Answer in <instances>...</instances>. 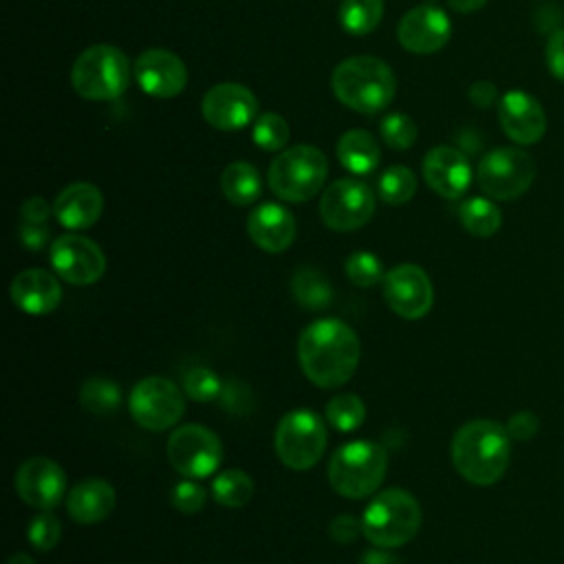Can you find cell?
<instances>
[{"label":"cell","instance_id":"1","mask_svg":"<svg viewBox=\"0 0 564 564\" xmlns=\"http://www.w3.org/2000/svg\"><path fill=\"white\" fill-rule=\"evenodd\" d=\"M359 337L337 317L311 322L297 339V359L306 379L319 388H339L357 370Z\"/></svg>","mask_w":564,"mask_h":564},{"label":"cell","instance_id":"2","mask_svg":"<svg viewBox=\"0 0 564 564\" xmlns=\"http://www.w3.org/2000/svg\"><path fill=\"white\" fill-rule=\"evenodd\" d=\"M509 458L511 436L496 421H469L452 438V463L471 485L487 487L498 482L507 471Z\"/></svg>","mask_w":564,"mask_h":564},{"label":"cell","instance_id":"3","mask_svg":"<svg viewBox=\"0 0 564 564\" xmlns=\"http://www.w3.org/2000/svg\"><path fill=\"white\" fill-rule=\"evenodd\" d=\"M330 88L346 108L361 115H375L392 101L397 79L383 59L372 55H355L335 66Z\"/></svg>","mask_w":564,"mask_h":564},{"label":"cell","instance_id":"4","mask_svg":"<svg viewBox=\"0 0 564 564\" xmlns=\"http://www.w3.org/2000/svg\"><path fill=\"white\" fill-rule=\"evenodd\" d=\"M423 513L416 498L403 489H386L377 494L364 509V535L379 549H397L408 544L419 527Z\"/></svg>","mask_w":564,"mask_h":564},{"label":"cell","instance_id":"5","mask_svg":"<svg viewBox=\"0 0 564 564\" xmlns=\"http://www.w3.org/2000/svg\"><path fill=\"white\" fill-rule=\"evenodd\" d=\"M388 452L375 441H352L341 445L328 463V482L344 498H366L383 482Z\"/></svg>","mask_w":564,"mask_h":564},{"label":"cell","instance_id":"6","mask_svg":"<svg viewBox=\"0 0 564 564\" xmlns=\"http://www.w3.org/2000/svg\"><path fill=\"white\" fill-rule=\"evenodd\" d=\"M328 161L322 150L308 143H297L282 150L269 165V187L286 203L311 200L324 185Z\"/></svg>","mask_w":564,"mask_h":564},{"label":"cell","instance_id":"7","mask_svg":"<svg viewBox=\"0 0 564 564\" xmlns=\"http://www.w3.org/2000/svg\"><path fill=\"white\" fill-rule=\"evenodd\" d=\"M130 82V64L121 48L110 44L88 46L70 68V84L77 95L93 101L117 99Z\"/></svg>","mask_w":564,"mask_h":564},{"label":"cell","instance_id":"8","mask_svg":"<svg viewBox=\"0 0 564 564\" xmlns=\"http://www.w3.org/2000/svg\"><path fill=\"white\" fill-rule=\"evenodd\" d=\"M326 427L324 421L306 408L286 412L275 427V454L278 458L295 471L311 469L326 449Z\"/></svg>","mask_w":564,"mask_h":564},{"label":"cell","instance_id":"9","mask_svg":"<svg viewBox=\"0 0 564 564\" xmlns=\"http://www.w3.org/2000/svg\"><path fill=\"white\" fill-rule=\"evenodd\" d=\"M535 178V163L520 148H498L485 154L476 170L478 187L494 200L522 196Z\"/></svg>","mask_w":564,"mask_h":564},{"label":"cell","instance_id":"10","mask_svg":"<svg viewBox=\"0 0 564 564\" xmlns=\"http://www.w3.org/2000/svg\"><path fill=\"white\" fill-rule=\"evenodd\" d=\"M167 458L181 476L207 478L223 463V443L209 427L187 423L170 434Z\"/></svg>","mask_w":564,"mask_h":564},{"label":"cell","instance_id":"11","mask_svg":"<svg viewBox=\"0 0 564 564\" xmlns=\"http://www.w3.org/2000/svg\"><path fill=\"white\" fill-rule=\"evenodd\" d=\"M128 410L143 430L163 432L183 416L185 399L174 381L165 377H145L130 390Z\"/></svg>","mask_w":564,"mask_h":564},{"label":"cell","instance_id":"12","mask_svg":"<svg viewBox=\"0 0 564 564\" xmlns=\"http://www.w3.org/2000/svg\"><path fill=\"white\" fill-rule=\"evenodd\" d=\"M375 214V194L359 178H337L319 198V216L328 229L355 231Z\"/></svg>","mask_w":564,"mask_h":564},{"label":"cell","instance_id":"13","mask_svg":"<svg viewBox=\"0 0 564 564\" xmlns=\"http://www.w3.org/2000/svg\"><path fill=\"white\" fill-rule=\"evenodd\" d=\"M51 264L55 273L75 286L97 282L106 271V256L97 242L79 234H66L51 245Z\"/></svg>","mask_w":564,"mask_h":564},{"label":"cell","instance_id":"14","mask_svg":"<svg viewBox=\"0 0 564 564\" xmlns=\"http://www.w3.org/2000/svg\"><path fill=\"white\" fill-rule=\"evenodd\" d=\"M383 300L399 317L419 319L432 308L434 289L421 267L399 264L383 278Z\"/></svg>","mask_w":564,"mask_h":564},{"label":"cell","instance_id":"15","mask_svg":"<svg viewBox=\"0 0 564 564\" xmlns=\"http://www.w3.org/2000/svg\"><path fill=\"white\" fill-rule=\"evenodd\" d=\"M200 112L212 128L240 130L256 119L258 99L247 86L236 82H223L205 93L200 101Z\"/></svg>","mask_w":564,"mask_h":564},{"label":"cell","instance_id":"16","mask_svg":"<svg viewBox=\"0 0 564 564\" xmlns=\"http://www.w3.org/2000/svg\"><path fill=\"white\" fill-rule=\"evenodd\" d=\"M15 491L29 507L51 511L66 494V474L55 460L33 456L15 471Z\"/></svg>","mask_w":564,"mask_h":564},{"label":"cell","instance_id":"17","mask_svg":"<svg viewBox=\"0 0 564 564\" xmlns=\"http://www.w3.org/2000/svg\"><path fill=\"white\" fill-rule=\"evenodd\" d=\"M452 35V22L447 13L434 4H421L410 9L399 26V44L416 55H430L441 51Z\"/></svg>","mask_w":564,"mask_h":564},{"label":"cell","instance_id":"18","mask_svg":"<svg viewBox=\"0 0 564 564\" xmlns=\"http://www.w3.org/2000/svg\"><path fill=\"white\" fill-rule=\"evenodd\" d=\"M134 79L143 93L170 99L183 93L187 84V68L178 55L167 48H148L134 62Z\"/></svg>","mask_w":564,"mask_h":564},{"label":"cell","instance_id":"19","mask_svg":"<svg viewBox=\"0 0 564 564\" xmlns=\"http://www.w3.org/2000/svg\"><path fill=\"white\" fill-rule=\"evenodd\" d=\"M498 119L505 134L518 145H533L546 132V115L540 101L524 90H507L500 97Z\"/></svg>","mask_w":564,"mask_h":564},{"label":"cell","instance_id":"20","mask_svg":"<svg viewBox=\"0 0 564 564\" xmlns=\"http://www.w3.org/2000/svg\"><path fill=\"white\" fill-rule=\"evenodd\" d=\"M423 178L443 198H458L471 183L467 156L452 145H436L423 159Z\"/></svg>","mask_w":564,"mask_h":564},{"label":"cell","instance_id":"21","mask_svg":"<svg viewBox=\"0 0 564 564\" xmlns=\"http://www.w3.org/2000/svg\"><path fill=\"white\" fill-rule=\"evenodd\" d=\"M247 234L262 251L282 253L293 245L297 225L286 207L278 203H262L249 214Z\"/></svg>","mask_w":564,"mask_h":564},{"label":"cell","instance_id":"22","mask_svg":"<svg viewBox=\"0 0 564 564\" xmlns=\"http://www.w3.org/2000/svg\"><path fill=\"white\" fill-rule=\"evenodd\" d=\"M101 212L104 196L93 183L86 181L66 185L53 203V214L66 229H88L99 220Z\"/></svg>","mask_w":564,"mask_h":564},{"label":"cell","instance_id":"23","mask_svg":"<svg viewBox=\"0 0 564 564\" xmlns=\"http://www.w3.org/2000/svg\"><path fill=\"white\" fill-rule=\"evenodd\" d=\"M11 300L29 315H46L57 308L62 286L57 278L44 269H24L11 282Z\"/></svg>","mask_w":564,"mask_h":564},{"label":"cell","instance_id":"24","mask_svg":"<svg viewBox=\"0 0 564 564\" xmlns=\"http://www.w3.org/2000/svg\"><path fill=\"white\" fill-rule=\"evenodd\" d=\"M115 502L117 494L108 480L88 478L70 489L66 498V511L79 524H95L110 516Z\"/></svg>","mask_w":564,"mask_h":564},{"label":"cell","instance_id":"25","mask_svg":"<svg viewBox=\"0 0 564 564\" xmlns=\"http://www.w3.org/2000/svg\"><path fill=\"white\" fill-rule=\"evenodd\" d=\"M337 159L350 174H368L379 165L381 150L366 130H348L337 141Z\"/></svg>","mask_w":564,"mask_h":564},{"label":"cell","instance_id":"26","mask_svg":"<svg viewBox=\"0 0 564 564\" xmlns=\"http://www.w3.org/2000/svg\"><path fill=\"white\" fill-rule=\"evenodd\" d=\"M220 189L231 205H251L262 192L260 172L247 161H234L223 170Z\"/></svg>","mask_w":564,"mask_h":564},{"label":"cell","instance_id":"27","mask_svg":"<svg viewBox=\"0 0 564 564\" xmlns=\"http://www.w3.org/2000/svg\"><path fill=\"white\" fill-rule=\"evenodd\" d=\"M291 293L306 311H322L333 302V289L328 280L313 267H302L291 278Z\"/></svg>","mask_w":564,"mask_h":564},{"label":"cell","instance_id":"28","mask_svg":"<svg viewBox=\"0 0 564 564\" xmlns=\"http://www.w3.org/2000/svg\"><path fill=\"white\" fill-rule=\"evenodd\" d=\"M460 225L476 238L494 236L502 225V214L491 198L471 196L458 207Z\"/></svg>","mask_w":564,"mask_h":564},{"label":"cell","instance_id":"29","mask_svg":"<svg viewBox=\"0 0 564 564\" xmlns=\"http://www.w3.org/2000/svg\"><path fill=\"white\" fill-rule=\"evenodd\" d=\"M383 18V0H341L339 24L350 35H366Z\"/></svg>","mask_w":564,"mask_h":564},{"label":"cell","instance_id":"30","mask_svg":"<svg viewBox=\"0 0 564 564\" xmlns=\"http://www.w3.org/2000/svg\"><path fill=\"white\" fill-rule=\"evenodd\" d=\"M212 496L220 507H245L253 496V480L242 469H225L214 478Z\"/></svg>","mask_w":564,"mask_h":564},{"label":"cell","instance_id":"31","mask_svg":"<svg viewBox=\"0 0 564 564\" xmlns=\"http://www.w3.org/2000/svg\"><path fill=\"white\" fill-rule=\"evenodd\" d=\"M79 401H82V408L90 414H110L119 408L121 403V392H119V386L110 379H104V377H93L88 381H84L82 386V392H79Z\"/></svg>","mask_w":564,"mask_h":564},{"label":"cell","instance_id":"32","mask_svg":"<svg viewBox=\"0 0 564 564\" xmlns=\"http://www.w3.org/2000/svg\"><path fill=\"white\" fill-rule=\"evenodd\" d=\"M377 189L383 203L403 205L416 194V176L405 165H392L379 176Z\"/></svg>","mask_w":564,"mask_h":564},{"label":"cell","instance_id":"33","mask_svg":"<svg viewBox=\"0 0 564 564\" xmlns=\"http://www.w3.org/2000/svg\"><path fill=\"white\" fill-rule=\"evenodd\" d=\"M326 419L339 432H352L366 421V403L357 394H337L326 403Z\"/></svg>","mask_w":564,"mask_h":564},{"label":"cell","instance_id":"34","mask_svg":"<svg viewBox=\"0 0 564 564\" xmlns=\"http://www.w3.org/2000/svg\"><path fill=\"white\" fill-rule=\"evenodd\" d=\"M289 123L284 121V117L275 115V112H264L253 121V130H251V139L260 150L267 152H278L286 145L289 141Z\"/></svg>","mask_w":564,"mask_h":564},{"label":"cell","instance_id":"35","mask_svg":"<svg viewBox=\"0 0 564 564\" xmlns=\"http://www.w3.org/2000/svg\"><path fill=\"white\" fill-rule=\"evenodd\" d=\"M346 275L359 289L375 286V284L383 282V278H386L381 260L375 253H370V251H355V253H350L346 258Z\"/></svg>","mask_w":564,"mask_h":564},{"label":"cell","instance_id":"36","mask_svg":"<svg viewBox=\"0 0 564 564\" xmlns=\"http://www.w3.org/2000/svg\"><path fill=\"white\" fill-rule=\"evenodd\" d=\"M379 132H381V139L386 141V145L392 150H408L414 145V141L419 137L416 123L412 121V117H408L403 112H392V115L383 117V121L379 123Z\"/></svg>","mask_w":564,"mask_h":564},{"label":"cell","instance_id":"37","mask_svg":"<svg viewBox=\"0 0 564 564\" xmlns=\"http://www.w3.org/2000/svg\"><path fill=\"white\" fill-rule=\"evenodd\" d=\"M183 388L189 399H194L198 403H207V401L220 397L223 383L212 368L194 366L192 370H187V375L183 379Z\"/></svg>","mask_w":564,"mask_h":564},{"label":"cell","instance_id":"38","mask_svg":"<svg viewBox=\"0 0 564 564\" xmlns=\"http://www.w3.org/2000/svg\"><path fill=\"white\" fill-rule=\"evenodd\" d=\"M29 542L33 549L37 551H51L57 542H59V535H62V524L59 520L48 513V511H42L40 516H35L29 524Z\"/></svg>","mask_w":564,"mask_h":564},{"label":"cell","instance_id":"39","mask_svg":"<svg viewBox=\"0 0 564 564\" xmlns=\"http://www.w3.org/2000/svg\"><path fill=\"white\" fill-rule=\"evenodd\" d=\"M207 500V491L203 485L194 482V478L181 480L174 489H172V505L181 511V513H196L205 507Z\"/></svg>","mask_w":564,"mask_h":564},{"label":"cell","instance_id":"40","mask_svg":"<svg viewBox=\"0 0 564 564\" xmlns=\"http://www.w3.org/2000/svg\"><path fill=\"white\" fill-rule=\"evenodd\" d=\"M220 403L231 414H247L253 405V397H251V390L247 383H242L238 379H229L227 383H223Z\"/></svg>","mask_w":564,"mask_h":564},{"label":"cell","instance_id":"41","mask_svg":"<svg viewBox=\"0 0 564 564\" xmlns=\"http://www.w3.org/2000/svg\"><path fill=\"white\" fill-rule=\"evenodd\" d=\"M538 427H540L538 416H535L533 412H527V410L511 414L509 421H507V425H505L507 434H509L511 438H518V441H529V438H533L535 432H538Z\"/></svg>","mask_w":564,"mask_h":564},{"label":"cell","instance_id":"42","mask_svg":"<svg viewBox=\"0 0 564 564\" xmlns=\"http://www.w3.org/2000/svg\"><path fill=\"white\" fill-rule=\"evenodd\" d=\"M328 531H330V538H333V540H337V542H341V544H348V542H352L359 533H364V527H361V520H357L355 516L341 513V516L333 518Z\"/></svg>","mask_w":564,"mask_h":564},{"label":"cell","instance_id":"43","mask_svg":"<svg viewBox=\"0 0 564 564\" xmlns=\"http://www.w3.org/2000/svg\"><path fill=\"white\" fill-rule=\"evenodd\" d=\"M546 66L553 77L564 82V29L555 31L546 42Z\"/></svg>","mask_w":564,"mask_h":564},{"label":"cell","instance_id":"44","mask_svg":"<svg viewBox=\"0 0 564 564\" xmlns=\"http://www.w3.org/2000/svg\"><path fill=\"white\" fill-rule=\"evenodd\" d=\"M18 236H20V242L31 249V251H40L46 242H48V227L46 223H20L18 227Z\"/></svg>","mask_w":564,"mask_h":564},{"label":"cell","instance_id":"45","mask_svg":"<svg viewBox=\"0 0 564 564\" xmlns=\"http://www.w3.org/2000/svg\"><path fill=\"white\" fill-rule=\"evenodd\" d=\"M51 214H53V207L42 196H31L20 207V218L24 223H46Z\"/></svg>","mask_w":564,"mask_h":564},{"label":"cell","instance_id":"46","mask_svg":"<svg viewBox=\"0 0 564 564\" xmlns=\"http://www.w3.org/2000/svg\"><path fill=\"white\" fill-rule=\"evenodd\" d=\"M469 99L478 108H489L496 101V86L491 82H476L469 88Z\"/></svg>","mask_w":564,"mask_h":564},{"label":"cell","instance_id":"47","mask_svg":"<svg viewBox=\"0 0 564 564\" xmlns=\"http://www.w3.org/2000/svg\"><path fill=\"white\" fill-rule=\"evenodd\" d=\"M357 564H399V560L386 551H366Z\"/></svg>","mask_w":564,"mask_h":564},{"label":"cell","instance_id":"48","mask_svg":"<svg viewBox=\"0 0 564 564\" xmlns=\"http://www.w3.org/2000/svg\"><path fill=\"white\" fill-rule=\"evenodd\" d=\"M449 7L458 13H471V11H478L482 9L489 0H447Z\"/></svg>","mask_w":564,"mask_h":564},{"label":"cell","instance_id":"49","mask_svg":"<svg viewBox=\"0 0 564 564\" xmlns=\"http://www.w3.org/2000/svg\"><path fill=\"white\" fill-rule=\"evenodd\" d=\"M7 564H35V562H33V557L26 555V553H15V555L9 557Z\"/></svg>","mask_w":564,"mask_h":564}]
</instances>
